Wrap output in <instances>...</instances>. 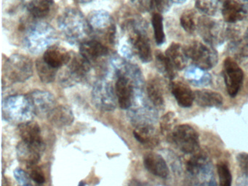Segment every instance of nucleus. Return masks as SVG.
<instances>
[{
	"label": "nucleus",
	"instance_id": "obj_1",
	"mask_svg": "<svg viewBox=\"0 0 248 186\" xmlns=\"http://www.w3.org/2000/svg\"><path fill=\"white\" fill-rule=\"evenodd\" d=\"M58 26L65 39L72 45H80L91 33L88 19L80 10L73 7L63 10L58 18Z\"/></svg>",
	"mask_w": 248,
	"mask_h": 186
},
{
	"label": "nucleus",
	"instance_id": "obj_2",
	"mask_svg": "<svg viewBox=\"0 0 248 186\" xmlns=\"http://www.w3.org/2000/svg\"><path fill=\"white\" fill-rule=\"evenodd\" d=\"M127 45L143 63L152 61V50L147 33V24L142 19H130L123 25Z\"/></svg>",
	"mask_w": 248,
	"mask_h": 186
},
{
	"label": "nucleus",
	"instance_id": "obj_3",
	"mask_svg": "<svg viewBox=\"0 0 248 186\" xmlns=\"http://www.w3.org/2000/svg\"><path fill=\"white\" fill-rule=\"evenodd\" d=\"M56 39L57 33L53 26L44 22H38L27 29L24 44L27 50L37 55L46 52Z\"/></svg>",
	"mask_w": 248,
	"mask_h": 186
},
{
	"label": "nucleus",
	"instance_id": "obj_4",
	"mask_svg": "<svg viewBox=\"0 0 248 186\" xmlns=\"http://www.w3.org/2000/svg\"><path fill=\"white\" fill-rule=\"evenodd\" d=\"M3 74L12 82H24L32 76V61L26 55L14 54L5 61Z\"/></svg>",
	"mask_w": 248,
	"mask_h": 186
},
{
	"label": "nucleus",
	"instance_id": "obj_5",
	"mask_svg": "<svg viewBox=\"0 0 248 186\" xmlns=\"http://www.w3.org/2000/svg\"><path fill=\"white\" fill-rule=\"evenodd\" d=\"M88 21L91 32L101 35L111 45L116 43L117 27L108 12L103 10H94L88 16Z\"/></svg>",
	"mask_w": 248,
	"mask_h": 186
},
{
	"label": "nucleus",
	"instance_id": "obj_6",
	"mask_svg": "<svg viewBox=\"0 0 248 186\" xmlns=\"http://www.w3.org/2000/svg\"><path fill=\"white\" fill-rule=\"evenodd\" d=\"M185 48L188 59L192 61L195 66L207 71L217 64L218 55L212 46L194 41Z\"/></svg>",
	"mask_w": 248,
	"mask_h": 186
},
{
	"label": "nucleus",
	"instance_id": "obj_7",
	"mask_svg": "<svg viewBox=\"0 0 248 186\" xmlns=\"http://www.w3.org/2000/svg\"><path fill=\"white\" fill-rule=\"evenodd\" d=\"M170 138L178 149L185 154H194L200 148L198 132L188 124L175 126Z\"/></svg>",
	"mask_w": 248,
	"mask_h": 186
},
{
	"label": "nucleus",
	"instance_id": "obj_8",
	"mask_svg": "<svg viewBox=\"0 0 248 186\" xmlns=\"http://www.w3.org/2000/svg\"><path fill=\"white\" fill-rule=\"evenodd\" d=\"M91 69V62L79 54H72L66 65V71L61 74V83L64 87H72L82 81Z\"/></svg>",
	"mask_w": 248,
	"mask_h": 186
},
{
	"label": "nucleus",
	"instance_id": "obj_9",
	"mask_svg": "<svg viewBox=\"0 0 248 186\" xmlns=\"http://www.w3.org/2000/svg\"><path fill=\"white\" fill-rule=\"evenodd\" d=\"M34 111L28 96L14 95L8 97L3 103V114L8 119L24 120Z\"/></svg>",
	"mask_w": 248,
	"mask_h": 186
},
{
	"label": "nucleus",
	"instance_id": "obj_10",
	"mask_svg": "<svg viewBox=\"0 0 248 186\" xmlns=\"http://www.w3.org/2000/svg\"><path fill=\"white\" fill-rule=\"evenodd\" d=\"M223 75L228 94L230 97H236L243 83L244 72L236 61L230 57L223 61Z\"/></svg>",
	"mask_w": 248,
	"mask_h": 186
},
{
	"label": "nucleus",
	"instance_id": "obj_11",
	"mask_svg": "<svg viewBox=\"0 0 248 186\" xmlns=\"http://www.w3.org/2000/svg\"><path fill=\"white\" fill-rule=\"evenodd\" d=\"M197 26L200 36L208 45L215 46L224 42V27L220 22L210 17H202L198 19Z\"/></svg>",
	"mask_w": 248,
	"mask_h": 186
},
{
	"label": "nucleus",
	"instance_id": "obj_12",
	"mask_svg": "<svg viewBox=\"0 0 248 186\" xmlns=\"http://www.w3.org/2000/svg\"><path fill=\"white\" fill-rule=\"evenodd\" d=\"M92 98L95 106L104 111H111L115 108L114 89L107 80H99L95 83L93 88Z\"/></svg>",
	"mask_w": 248,
	"mask_h": 186
},
{
	"label": "nucleus",
	"instance_id": "obj_13",
	"mask_svg": "<svg viewBox=\"0 0 248 186\" xmlns=\"http://www.w3.org/2000/svg\"><path fill=\"white\" fill-rule=\"evenodd\" d=\"M117 81L115 84V93L118 100L119 105L123 109H128L133 105L135 99L134 86L136 83L129 78L126 74L121 71H114Z\"/></svg>",
	"mask_w": 248,
	"mask_h": 186
},
{
	"label": "nucleus",
	"instance_id": "obj_14",
	"mask_svg": "<svg viewBox=\"0 0 248 186\" xmlns=\"http://www.w3.org/2000/svg\"><path fill=\"white\" fill-rule=\"evenodd\" d=\"M187 173L191 179L197 181V184L202 185L205 179L211 174L212 167L208 157L204 154H195L186 164Z\"/></svg>",
	"mask_w": 248,
	"mask_h": 186
},
{
	"label": "nucleus",
	"instance_id": "obj_15",
	"mask_svg": "<svg viewBox=\"0 0 248 186\" xmlns=\"http://www.w3.org/2000/svg\"><path fill=\"white\" fill-rule=\"evenodd\" d=\"M34 113L39 116H48L56 107V99L50 93L36 90L29 94Z\"/></svg>",
	"mask_w": 248,
	"mask_h": 186
},
{
	"label": "nucleus",
	"instance_id": "obj_16",
	"mask_svg": "<svg viewBox=\"0 0 248 186\" xmlns=\"http://www.w3.org/2000/svg\"><path fill=\"white\" fill-rule=\"evenodd\" d=\"M222 16L226 23H234L244 20L248 8L242 0H225L222 6Z\"/></svg>",
	"mask_w": 248,
	"mask_h": 186
},
{
	"label": "nucleus",
	"instance_id": "obj_17",
	"mask_svg": "<svg viewBox=\"0 0 248 186\" xmlns=\"http://www.w3.org/2000/svg\"><path fill=\"white\" fill-rule=\"evenodd\" d=\"M18 133L24 142L36 147L40 151L44 150L40 128L36 122H23L18 126Z\"/></svg>",
	"mask_w": 248,
	"mask_h": 186
},
{
	"label": "nucleus",
	"instance_id": "obj_18",
	"mask_svg": "<svg viewBox=\"0 0 248 186\" xmlns=\"http://www.w3.org/2000/svg\"><path fill=\"white\" fill-rule=\"evenodd\" d=\"M108 53V48L96 39L85 40L79 45V54L90 62L107 56Z\"/></svg>",
	"mask_w": 248,
	"mask_h": 186
},
{
	"label": "nucleus",
	"instance_id": "obj_19",
	"mask_svg": "<svg viewBox=\"0 0 248 186\" xmlns=\"http://www.w3.org/2000/svg\"><path fill=\"white\" fill-rule=\"evenodd\" d=\"M72 54L65 48L58 45H52L43 55V60L53 68L59 69L69 63Z\"/></svg>",
	"mask_w": 248,
	"mask_h": 186
},
{
	"label": "nucleus",
	"instance_id": "obj_20",
	"mask_svg": "<svg viewBox=\"0 0 248 186\" xmlns=\"http://www.w3.org/2000/svg\"><path fill=\"white\" fill-rule=\"evenodd\" d=\"M145 167L149 172L161 178H166L169 174L168 164L162 156L155 153L146 154L143 159Z\"/></svg>",
	"mask_w": 248,
	"mask_h": 186
},
{
	"label": "nucleus",
	"instance_id": "obj_21",
	"mask_svg": "<svg viewBox=\"0 0 248 186\" xmlns=\"http://www.w3.org/2000/svg\"><path fill=\"white\" fill-rule=\"evenodd\" d=\"M165 55L176 71H181L186 67L188 58L186 48L179 43H172L165 51Z\"/></svg>",
	"mask_w": 248,
	"mask_h": 186
},
{
	"label": "nucleus",
	"instance_id": "obj_22",
	"mask_svg": "<svg viewBox=\"0 0 248 186\" xmlns=\"http://www.w3.org/2000/svg\"><path fill=\"white\" fill-rule=\"evenodd\" d=\"M171 91L181 107L189 108L194 102V93L184 83L175 81L171 84Z\"/></svg>",
	"mask_w": 248,
	"mask_h": 186
},
{
	"label": "nucleus",
	"instance_id": "obj_23",
	"mask_svg": "<svg viewBox=\"0 0 248 186\" xmlns=\"http://www.w3.org/2000/svg\"><path fill=\"white\" fill-rule=\"evenodd\" d=\"M194 93V101L201 107H219L223 104L221 94L217 92L210 90H196Z\"/></svg>",
	"mask_w": 248,
	"mask_h": 186
},
{
	"label": "nucleus",
	"instance_id": "obj_24",
	"mask_svg": "<svg viewBox=\"0 0 248 186\" xmlns=\"http://www.w3.org/2000/svg\"><path fill=\"white\" fill-rule=\"evenodd\" d=\"M40 151L36 147L27 144V142H20L17 147V154L20 161L25 163L29 167L34 166L40 158Z\"/></svg>",
	"mask_w": 248,
	"mask_h": 186
},
{
	"label": "nucleus",
	"instance_id": "obj_25",
	"mask_svg": "<svg viewBox=\"0 0 248 186\" xmlns=\"http://www.w3.org/2000/svg\"><path fill=\"white\" fill-rule=\"evenodd\" d=\"M48 119L55 126L63 127L72 124L74 122V115L70 108L59 106L50 112Z\"/></svg>",
	"mask_w": 248,
	"mask_h": 186
},
{
	"label": "nucleus",
	"instance_id": "obj_26",
	"mask_svg": "<svg viewBox=\"0 0 248 186\" xmlns=\"http://www.w3.org/2000/svg\"><path fill=\"white\" fill-rule=\"evenodd\" d=\"M146 93L150 103L156 108H161L165 104L163 89L160 81L157 78L149 80L146 84Z\"/></svg>",
	"mask_w": 248,
	"mask_h": 186
},
{
	"label": "nucleus",
	"instance_id": "obj_27",
	"mask_svg": "<svg viewBox=\"0 0 248 186\" xmlns=\"http://www.w3.org/2000/svg\"><path fill=\"white\" fill-rule=\"evenodd\" d=\"M53 4V0H32L27 4V10L35 18H44L50 14Z\"/></svg>",
	"mask_w": 248,
	"mask_h": 186
},
{
	"label": "nucleus",
	"instance_id": "obj_28",
	"mask_svg": "<svg viewBox=\"0 0 248 186\" xmlns=\"http://www.w3.org/2000/svg\"><path fill=\"white\" fill-rule=\"evenodd\" d=\"M133 135L139 142L148 146H155L159 142L155 129L151 125H141L133 131Z\"/></svg>",
	"mask_w": 248,
	"mask_h": 186
},
{
	"label": "nucleus",
	"instance_id": "obj_29",
	"mask_svg": "<svg viewBox=\"0 0 248 186\" xmlns=\"http://www.w3.org/2000/svg\"><path fill=\"white\" fill-rule=\"evenodd\" d=\"M186 78L196 86H207L211 82V76L205 70L193 65L188 68L185 73Z\"/></svg>",
	"mask_w": 248,
	"mask_h": 186
},
{
	"label": "nucleus",
	"instance_id": "obj_30",
	"mask_svg": "<svg viewBox=\"0 0 248 186\" xmlns=\"http://www.w3.org/2000/svg\"><path fill=\"white\" fill-rule=\"evenodd\" d=\"M36 69L40 80L46 84L53 82L57 75L58 69L48 65L43 58L36 61Z\"/></svg>",
	"mask_w": 248,
	"mask_h": 186
},
{
	"label": "nucleus",
	"instance_id": "obj_31",
	"mask_svg": "<svg viewBox=\"0 0 248 186\" xmlns=\"http://www.w3.org/2000/svg\"><path fill=\"white\" fill-rule=\"evenodd\" d=\"M155 59L156 68L159 72L162 73L167 78L173 79L176 74V70L171 65L165 54L162 53L160 51H156L155 53Z\"/></svg>",
	"mask_w": 248,
	"mask_h": 186
},
{
	"label": "nucleus",
	"instance_id": "obj_32",
	"mask_svg": "<svg viewBox=\"0 0 248 186\" xmlns=\"http://www.w3.org/2000/svg\"><path fill=\"white\" fill-rule=\"evenodd\" d=\"M152 24L153 26L154 34L156 45H163L165 42V34L164 31L163 17L162 14L155 13L152 17Z\"/></svg>",
	"mask_w": 248,
	"mask_h": 186
},
{
	"label": "nucleus",
	"instance_id": "obj_33",
	"mask_svg": "<svg viewBox=\"0 0 248 186\" xmlns=\"http://www.w3.org/2000/svg\"><path fill=\"white\" fill-rule=\"evenodd\" d=\"M195 5L197 10L208 16H214L219 10L217 0H196Z\"/></svg>",
	"mask_w": 248,
	"mask_h": 186
},
{
	"label": "nucleus",
	"instance_id": "obj_34",
	"mask_svg": "<svg viewBox=\"0 0 248 186\" xmlns=\"http://www.w3.org/2000/svg\"><path fill=\"white\" fill-rule=\"evenodd\" d=\"M181 26L188 33H194L197 25L195 23V14L192 10H186L181 15L180 18Z\"/></svg>",
	"mask_w": 248,
	"mask_h": 186
},
{
	"label": "nucleus",
	"instance_id": "obj_35",
	"mask_svg": "<svg viewBox=\"0 0 248 186\" xmlns=\"http://www.w3.org/2000/svg\"><path fill=\"white\" fill-rule=\"evenodd\" d=\"M177 119L175 113L173 112H168L162 117L161 122V129L164 135H170L172 133L173 129H175V124L176 123Z\"/></svg>",
	"mask_w": 248,
	"mask_h": 186
},
{
	"label": "nucleus",
	"instance_id": "obj_36",
	"mask_svg": "<svg viewBox=\"0 0 248 186\" xmlns=\"http://www.w3.org/2000/svg\"><path fill=\"white\" fill-rule=\"evenodd\" d=\"M219 186H232V176L227 164L220 163L217 165Z\"/></svg>",
	"mask_w": 248,
	"mask_h": 186
},
{
	"label": "nucleus",
	"instance_id": "obj_37",
	"mask_svg": "<svg viewBox=\"0 0 248 186\" xmlns=\"http://www.w3.org/2000/svg\"><path fill=\"white\" fill-rule=\"evenodd\" d=\"M172 3V0H152L151 10H155L156 13L162 14L169 11Z\"/></svg>",
	"mask_w": 248,
	"mask_h": 186
},
{
	"label": "nucleus",
	"instance_id": "obj_38",
	"mask_svg": "<svg viewBox=\"0 0 248 186\" xmlns=\"http://www.w3.org/2000/svg\"><path fill=\"white\" fill-rule=\"evenodd\" d=\"M30 169H31L30 170V171H30V176L34 181L39 183V184H43L45 183L46 178H45L44 174L38 167L36 165L31 166V167H30Z\"/></svg>",
	"mask_w": 248,
	"mask_h": 186
},
{
	"label": "nucleus",
	"instance_id": "obj_39",
	"mask_svg": "<svg viewBox=\"0 0 248 186\" xmlns=\"http://www.w3.org/2000/svg\"><path fill=\"white\" fill-rule=\"evenodd\" d=\"M133 5L141 13H146L151 10L152 0H130Z\"/></svg>",
	"mask_w": 248,
	"mask_h": 186
},
{
	"label": "nucleus",
	"instance_id": "obj_40",
	"mask_svg": "<svg viewBox=\"0 0 248 186\" xmlns=\"http://www.w3.org/2000/svg\"><path fill=\"white\" fill-rule=\"evenodd\" d=\"M236 160L242 171L248 175V154L240 153L238 154Z\"/></svg>",
	"mask_w": 248,
	"mask_h": 186
},
{
	"label": "nucleus",
	"instance_id": "obj_41",
	"mask_svg": "<svg viewBox=\"0 0 248 186\" xmlns=\"http://www.w3.org/2000/svg\"><path fill=\"white\" fill-rule=\"evenodd\" d=\"M245 175H246V174H245ZM238 186H248V175L242 177L241 180H239Z\"/></svg>",
	"mask_w": 248,
	"mask_h": 186
},
{
	"label": "nucleus",
	"instance_id": "obj_42",
	"mask_svg": "<svg viewBox=\"0 0 248 186\" xmlns=\"http://www.w3.org/2000/svg\"><path fill=\"white\" fill-rule=\"evenodd\" d=\"M76 2L79 3V4H88V3L91 2L93 0H75Z\"/></svg>",
	"mask_w": 248,
	"mask_h": 186
},
{
	"label": "nucleus",
	"instance_id": "obj_43",
	"mask_svg": "<svg viewBox=\"0 0 248 186\" xmlns=\"http://www.w3.org/2000/svg\"><path fill=\"white\" fill-rule=\"evenodd\" d=\"M245 40L246 42L247 46H248V28L245 33Z\"/></svg>",
	"mask_w": 248,
	"mask_h": 186
},
{
	"label": "nucleus",
	"instance_id": "obj_44",
	"mask_svg": "<svg viewBox=\"0 0 248 186\" xmlns=\"http://www.w3.org/2000/svg\"><path fill=\"white\" fill-rule=\"evenodd\" d=\"M186 0H172V2L175 3V4H183L185 2Z\"/></svg>",
	"mask_w": 248,
	"mask_h": 186
},
{
	"label": "nucleus",
	"instance_id": "obj_45",
	"mask_svg": "<svg viewBox=\"0 0 248 186\" xmlns=\"http://www.w3.org/2000/svg\"><path fill=\"white\" fill-rule=\"evenodd\" d=\"M245 3H247V4H248V5H246V4H245V5L247 6V8H248V0H247V1H245Z\"/></svg>",
	"mask_w": 248,
	"mask_h": 186
},
{
	"label": "nucleus",
	"instance_id": "obj_46",
	"mask_svg": "<svg viewBox=\"0 0 248 186\" xmlns=\"http://www.w3.org/2000/svg\"><path fill=\"white\" fill-rule=\"evenodd\" d=\"M242 1H245H245H247V0H242Z\"/></svg>",
	"mask_w": 248,
	"mask_h": 186
}]
</instances>
